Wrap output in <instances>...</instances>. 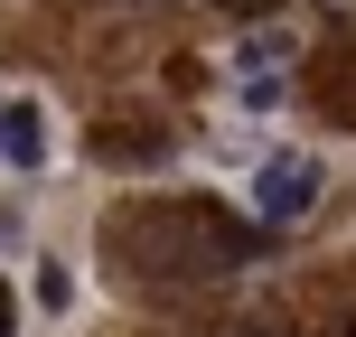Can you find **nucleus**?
Listing matches in <instances>:
<instances>
[{"instance_id": "f257e3e1", "label": "nucleus", "mask_w": 356, "mask_h": 337, "mask_svg": "<svg viewBox=\"0 0 356 337\" xmlns=\"http://www.w3.org/2000/svg\"><path fill=\"white\" fill-rule=\"evenodd\" d=\"M319 197H328V160L319 150H263L244 178V206H253V225H309L319 215Z\"/></svg>"}, {"instance_id": "f03ea898", "label": "nucleus", "mask_w": 356, "mask_h": 337, "mask_svg": "<svg viewBox=\"0 0 356 337\" xmlns=\"http://www.w3.org/2000/svg\"><path fill=\"white\" fill-rule=\"evenodd\" d=\"M131 253H141V263H160V272H188V263H234V234L225 225H207V215H150V225H131L122 234Z\"/></svg>"}, {"instance_id": "7ed1b4c3", "label": "nucleus", "mask_w": 356, "mask_h": 337, "mask_svg": "<svg viewBox=\"0 0 356 337\" xmlns=\"http://www.w3.org/2000/svg\"><path fill=\"white\" fill-rule=\"evenodd\" d=\"M56 131H47V104L38 94H0V169H47Z\"/></svg>"}, {"instance_id": "20e7f679", "label": "nucleus", "mask_w": 356, "mask_h": 337, "mask_svg": "<svg viewBox=\"0 0 356 337\" xmlns=\"http://www.w3.org/2000/svg\"><path fill=\"white\" fill-rule=\"evenodd\" d=\"M291 47H300L291 28H244V38H234V75H272Z\"/></svg>"}, {"instance_id": "39448f33", "label": "nucleus", "mask_w": 356, "mask_h": 337, "mask_svg": "<svg viewBox=\"0 0 356 337\" xmlns=\"http://www.w3.org/2000/svg\"><path fill=\"white\" fill-rule=\"evenodd\" d=\"M29 290H38V309H47V319H66V309H75V272L56 263V253L38 263V281H29Z\"/></svg>"}, {"instance_id": "423d86ee", "label": "nucleus", "mask_w": 356, "mask_h": 337, "mask_svg": "<svg viewBox=\"0 0 356 337\" xmlns=\"http://www.w3.org/2000/svg\"><path fill=\"white\" fill-rule=\"evenodd\" d=\"M234 104H244L253 122H263V113H282V66H272V75H244V85H234Z\"/></svg>"}, {"instance_id": "0eeeda50", "label": "nucleus", "mask_w": 356, "mask_h": 337, "mask_svg": "<svg viewBox=\"0 0 356 337\" xmlns=\"http://www.w3.org/2000/svg\"><path fill=\"white\" fill-rule=\"evenodd\" d=\"M10 328H19V309H10V281H0V337H10Z\"/></svg>"}, {"instance_id": "6e6552de", "label": "nucleus", "mask_w": 356, "mask_h": 337, "mask_svg": "<svg viewBox=\"0 0 356 337\" xmlns=\"http://www.w3.org/2000/svg\"><path fill=\"white\" fill-rule=\"evenodd\" d=\"M225 10H272V0H225Z\"/></svg>"}]
</instances>
